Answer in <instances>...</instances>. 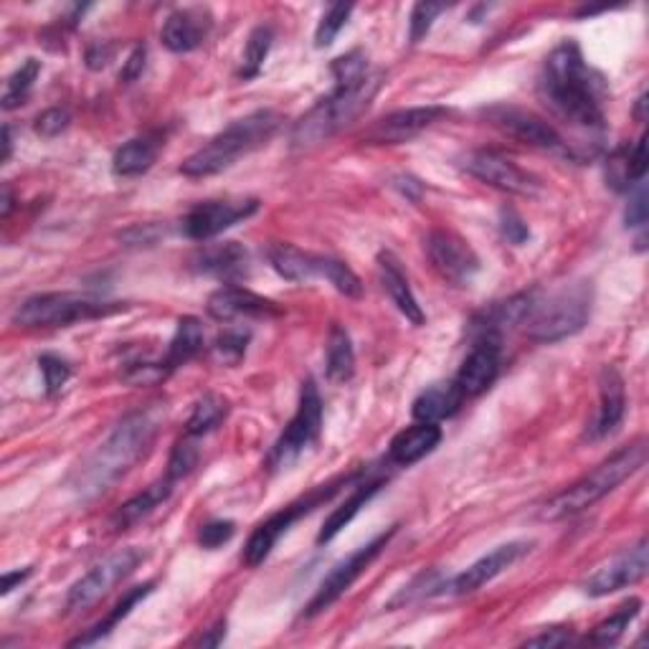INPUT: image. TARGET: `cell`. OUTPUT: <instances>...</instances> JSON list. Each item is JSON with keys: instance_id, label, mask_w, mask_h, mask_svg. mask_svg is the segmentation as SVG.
<instances>
[{"instance_id": "cell-27", "label": "cell", "mask_w": 649, "mask_h": 649, "mask_svg": "<svg viewBox=\"0 0 649 649\" xmlns=\"http://www.w3.org/2000/svg\"><path fill=\"white\" fill-rule=\"evenodd\" d=\"M173 490H175V479H171L168 475L160 477L158 483L145 487V490L138 493L135 497H130V500L124 503L118 513H114L112 528L118 533L135 528L138 523L150 518V515H153L160 505H165L168 497L173 495Z\"/></svg>"}, {"instance_id": "cell-25", "label": "cell", "mask_w": 649, "mask_h": 649, "mask_svg": "<svg viewBox=\"0 0 649 649\" xmlns=\"http://www.w3.org/2000/svg\"><path fill=\"white\" fill-rule=\"evenodd\" d=\"M378 272H381V284H384V290L388 292V297L394 305L398 307V313H402L408 323L414 325H424V310L419 305V300H416L412 284H408L406 272L402 270V264L391 252H381L378 254Z\"/></svg>"}, {"instance_id": "cell-39", "label": "cell", "mask_w": 649, "mask_h": 649, "mask_svg": "<svg viewBox=\"0 0 649 649\" xmlns=\"http://www.w3.org/2000/svg\"><path fill=\"white\" fill-rule=\"evenodd\" d=\"M249 341H252V333L244 331V327H226L224 333L216 337V345H213V355L226 366H239L246 355Z\"/></svg>"}, {"instance_id": "cell-30", "label": "cell", "mask_w": 649, "mask_h": 649, "mask_svg": "<svg viewBox=\"0 0 649 649\" xmlns=\"http://www.w3.org/2000/svg\"><path fill=\"white\" fill-rule=\"evenodd\" d=\"M203 343H206V333H203V325L199 317H181L178 320L175 335L171 345H168V353L163 358V366L168 373H173L175 368L185 366V363L193 361L195 355L203 351Z\"/></svg>"}, {"instance_id": "cell-9", "label": "cell", "mask_w": 649, "mask_h": 649, "mask_svg": "<svg viewBox=\"0 0 649 649\" xmlns=\"http://www.w3.org/2000/svg\"><path fill=\"white\" fill-rule=\"evenodd\" d=\"M398 533V526L388 528L386 533H381L373 540H368L366 546L355 548L348 558H343L341 564H337L331 574L325 576L323 584H320V589L315 591V597L310 599L307 609H305V617L313 619L317 615H323L325 609H331L333 604L343 597L345 591L351 589V586L361 579L363 571L376 561V558L384 554L386 546L391 544V538H394Z\"/></svg>"}, {"instance_id": "cell-36", "label": "cell", "mask_w": 649, "mask_h": 649, "mask_svg": "<svg viewBox=\"0 0 649 649\" xmlns=\"http://www.w3.org/2000/svg\"><path fill=\"white\" fill-rule=\"evenodd\" d=\"M272 41H274V33L270 26H256V29L249 33V41L242 57V69H239V79L249 82V79H256L262 74L264 61L266 57H270Z\"/></svg>"}, {"instance_id": "cell-29", "label": "cell", "mask_w": 649, "mask_h": 649, "mask_svg": "<svg viewBox=\"0 0 649 649\" xmlns=\"http://www.w3.org/2000/svg\"><path fill=\"white\" fill-rule=\"evenodd\" d=\"M381 487H384V479H363V483H355V490L348 500H345L343 505H337V508L327 515V520L323 523V528H320V533H317V544L323 546V544H331V540H335L337 533L348 526L355 515L361 513V508H366V503L381 490Z\"/></svg>"}, {"instance_id": "cell-7", "label": "cell", "mask_w": 649, "mask_h": 649, "mask_svg": "<svg viewBox=\"0 0 649 649\" xmlns=\"http://www.w3.org/2000/svg\"><path fill=\"white\" fill-rule=\"evenodd\" d=\"M122 305L118 302H102L77 292H43L23 300L13 313V323L18 327H67L74 323H87V320L107 317L120 313Z\"/></svg>"}, {"instance_id": "cell-54", "label": "cell", "mask_w": 649, "mask_h": 649, "mask_svg": "<svg viewBox=\"0 0 649 649\" xmlns=\"http://www.w3.org/2000/svg\"><path fill=\"white\" fill-rule=\"evenodd\" d=\"M224 639H226V621H219V625L211 627L209 632L203 635L195 645H199V647H219L221 642H224Z\"/></svg>"}, {"instance_id": "cell-20", "label": "cell", "mask_w": 649, "mask_h": 649, "mask_svg": "<svg viewBox=\"0 0 649 649\" xmlns=\"http://www.w3.org/2000/svg\"><path fill=\"white\" fill-rule=\"evenodd\" d=\"M206 310L213 320L219 323H234V320H252V317H277L282 315V307L277 302L266 300L256 292L239 287V284H226L213 292L206 302Z\"/></svg>"}, {"instance_id": "cell-21", "label": "cell", "mask_w": 649, "mask_h": 649, "mask_svg": "<svg viewBox=\"0 0 649 649\" xmlns=\"http://www.w3.org/2000/svg\"><path fill=\"white\" fill-rule=\"evenodd\" d=\"M627 414V391L625 378L619 376L615 366H604L599 373V412L597 419L586 429V439L599 442L617 432V426L625 422Z\"/></svg>"}, {"instance_id": "cell-52", "label": "cell", "mask_w": 649, "mask_h": 649, "mask_svg": "<svg viewBox=\"0 0 649 649\" xmlns=\"http://www.w3.org/2000/svg\"><path fill=\"white\" fill-rule=\"evenodd\" d=\"M112 53H114V49L110 47V43H104V41L92 43V47L87 49V67L92 69V71L104 69L107 64H110Z\"/></svg>"}, {"instance_id": "cell-11", "label": "cell", "mask_w": 649, "mask_h": 649, "mask_svg": "<svg viewBox=\"0 0 649 649\" xmlns=\"http://www.w3.org/2000/svg\"><path fill=\"white\" fill-rule=\"evenodd\" d=\"M343 483H331V485H323L317 487V490L310 493L307 497H302V500L287 505V508H282L280 513H274L266 518L264 523L254 528L252 536L246 540V548H244V564L249 568H256L262 566L266 558H270L272 548L277 546V540L287 533L295 523L302 518V515L313 513L317 505H323L331 500V497L341 490Z\"/></svg>"}, {"instance_id": "cell-19", "label": "cell", "mask_w": 649, "mask_h": 649, "mask_svg": "<svg viewBox=\"0 0 649 649\" xmlns=\"http://www.w3.org/2000/svg\"><path fill=\"white\" fill-rule=\"evenodd\" d=\"M503 366V341L500 337H477L473 351L462 363L455 384L459 386L465 398L479 396L490 388Z\"/></svg>"}, {"instance_id": "cell-50", "label": "cell", "mask_w": 649, "mask_h": 649, "mask_svg": "<svg viewBox=\"0 0 649 649\" xmlns=\"http://www.w3.org/2000/svg\"><path fill=\"white\" fill-rule=\"evenodd\" d=\"M574 642V635L571 629H561V627H554L548 629V632H540L536 637L526 639V647H544V649H556V647H566Z\"/></svg>"}, {"instance_id": "cell-10", "label": "cell", "mask_w": 649, "mask_h": 649, "mask_svg": "<svg viewBox=\"0 0 649 649\" xmlns=\"http://www.w3.org/2000/svg\"><path fill=\"white\" fill-rule=\"evenodd\" d=\"M142 561H145V554H142L140 548H122L118 554L107 556L104 561H100L94 568H89L82 579L71 586L67 594V615L94 607V604L104 599L122 579H128Z\"/></svg>"}, {"instance_id": "cell-23", "label": "cell", "mask_w": 649, "mask_h": 649, "mask_svg": "<svg viewBox=\"0 0 649 649\" xmlns=\"http://www.w3.org/2000/svg\"><path fill=\"white\" fill-rule=\"evenodd\" d=\"M193 270L224 284H239L249 274V252L239 242L206 244L191 260Z\"/></svg>"}, {"instance_id": "cell-45", "label": "cell", "mask_w": 649, "mask_h": 649, "mask_svg": "<svg viewBox=\"0 0 649 649\" xmlns=\"http://www.w3.org/2000/svg\"><path fill=\"white\" fill-rule=\"evenodd\" d=\"M69 122H71L69 110H64V107H51V110L41 112L39 118H36L33 130H36V135L51 140V138H59L61 132L69 128Z\"/></svg>"}, {"instance_id": "cell-1", "label": "cell", "mask_w": 649, "mask_h": 649, "mask_svg": "<svg viewBox=\"0 0 649 649\" xmlns=\"http://www.w3.org/2000/svg\"><path fill=\"white\" fill-rule=\"evenodd\" d=\"M601 79L586 64L579 43L564 41L550 51L538 79V94L558 118L584 130H604Z\"/></svg>"}, {"instance_id": "cell-44", "label": "cell", "mask_w": 649, "mask_h": 649, "mask_svg": "<svg viewBox=\"0 0 649 649\" xmlns=\"http://www.w3.org/2000/svg\"><path fill=\"white\" fill-rule=\"evenodd\" d=\"M39 368L43 373V386H47V394L49 396L59 394V391L67 386V381L71 378L69 361L61 358V355L43 353L41 358H39Z\"/></svg>"}, {"instance_id": "cell-4", "label": "cell", "mask_w": 649, "mask_h": 649, "mask_svg": "<svg viewBox=\"0 0 649 649\" xmlns=\"http://www.w3.org/2000/svg\"><path fill=\"white\" fill-rule=\"evenodd\" d=\"M647 462V444L637 439L629 447H621L609 459H604L599 467H594L589 475H584L579 483L558 493L556 497L540 508V518L544 520H564L571 518L576 513H584L591 505L604 500L609 493H615L621 483L645 467Z\"/></svg>"}, {"instance_id": "cell-17", "label": "cell", "mask_w": 649, "mask_h": 649, "mask_svg": "<svg viewBox=\"0 0 649 649\" xmlns=\"http://www.w3.org/2000/svg\"><path fill=\"white\" fill-rule=\"evenodd\" d=\"M465 171L475 175L477 181L493 185L497 191L515 193V195H533L538 193L540 183L530 173L523 171L495 150H475L465 158Z\"/></svg>"}, {"instance_id": "cell-2", "label": "cell", "mask_w": 649, "mask_h": 649, "mask_svg": "<svg viewBox=\"0 0 649 649\" xmlns=\"http://www.w3.org/2000/svg\"><path fill=\"white\" fill-rule=\"evenodd\" d=\"M160 408H138L114 426V432L102 442V447L89 457L74 479V490L82 497H97L120 477L130 473L148 455L158 437Z\"/></svg>"}, {"instance_id": "cell-35", "label": "cell", "mask_w": 649, "mask_h": 649, "mask_svg": "<svg viewBox=\"0 0 649 649\" xmlns=\"http://www.w3.org/2000/svg\"><path fill=\"white\" fill-rule=\"evenodd\" d=\"M639 609H642V601L629 599L625 607H619L609 619H604L601 625L594 627V632L586 637V642L594 645V647L617 645L621 635H625L629 629V625H632V621L639 617Z\"/></svg>"}, {"instance_id": "cell-18", "label": "cell", "mask_w": 649, "mask_h": 649, "mask_svg": "<svg viewBox=\"0 0 649 649\" xmlns=\"http://www.w3.org/2000/svg\"><path fill=\"white\" fill-rule=\"evenodd\" d=\"M530 546L533 544H526V540H513V544L497 546L487 556L477 558V561L469 568H465V571H462L459 576H455V579L447 584V589L444 591L455 594V597H465V594L479 591L485 584L495 581L497 576L508 571L513 564H518L520 558L528 554Z\"/></svg>"}, {"instance_id": "cell-53", "label": "cell", "mask_w": 649, "mask_h": 649, "mask_svg": "<svg viewBox=\"0 0 649 649\" xmlns=\"http://www.w3.org/2000/svg\"><path fill=\"white\" fill-rule=\"evenodd\" d=\"M31 574H33V568H23V571L18 568V571L3 574V579H0V594H3V597H8V594H11L13 589H18V586L29 581Z\"/></svg>"}, {"instance_id": "cell-31", "label": "cell", "mask_w": 649, "mask_h": 649, "mask_svg": "<svg viewBox=\"0 0 649 649\" xmlns=\"http://www.w3.org/2000/svg\"><path fill=\"white\" fill-rule=\"evenodd\" d=\"M153 589H155V584L153 581H148V584H142V586H135V589H130L128 594H124V597L114 604V609L110 611V615H107L102 621H97V625L89 629V632H84V635H79L77 639H71V647H89V645H97V642H102V639L107 637V635H112V629L120 625V621L130 615L132 609L138 607V604L142 601V599H148L150 594H153Z\"/></svg>"}, {"instance_id": "cell-26", "label": "cell", "mask_w": 649, "mask_h": 649, "mask_svg": "<svg viewBox=\"0 0 649 649\" xmlns=\"http://www.w3.org/2000/svg\"><path fill=\"white\" fill-rule=\"evenodd\" d=\"M266 260H270L272 270L277 272L280 277L290 282L305 284L313 280H323L325 264L323 254L302 252V249L292 244H270V249H266Z\"/></svg>"}, {"instance_id": "cell-6", "label": "cell", "mask_w": 649, "mask_h": 649, "mask_svg": "<svg viewBox=\"0 0 649 649\" xmlns=\"http://www.w3.org/2000/svg\"><path fill=\"white\" fill-rule=\"evenodd\" d=\"M381 74L368 77L366 82L355 89H333L325 100H320L295 128H292V148L310 150L315 145L337 135L343 128H348L353 120H358L368 110L373 97L381 87Z\"/></svg>"}, {"instance_id": "cell-28", "label": "cell", "mask_w": 649, "mask_h": 649, "mask_svg": "<svg viewBox=\"0 0 649 649\" xmlns=\"http://www.w3.org/2000/svg\"><path fill=\"white\" fill-rule=\"evenodd\" d=\"M462 404H465V394H462L455 381H447V384H434L426 391H422L414 402V419L416 422H429L439 424L449 416H455Z\"/></svg>"}, {"instance_id": "cell-8", "label": "cell", "mask_w": 649, "mask_h": 649, "mask_svg": "<svg viewBox=\"0 0 649 649\" xmlns=\"http://www.w3.org/2000/svg\"><path fill=\"white\" fill-rule=\"evenodd\" d=\"M320 429H323V398H320V388L315 386V381L307 378L300 391L297 414L292 416L287 429L282 432V437L270 452V467L287 469L290 465H295L317 442Z\"/></svg>"}, {"instance_id": "cell-12", "label": "cell", "mask_w": 649, "mask_h": 649, "mask_svg": "<svg viewBox=\"0 0 649 649\" xmlns=\"http://www.w3.org/2000/svg\"><path fill=\"white\" fill-rule=\"evenodd\" d=\"M426 256L444 282L455 287H469L479 274V256L455 231L434 229L424 242Z\"/></svg>"}, {"instance_id": "cell-34", "label": "cell", "mask_w": 649, "mask_h": 649, "mask_svg": "<svg viewBox=\"0 0 649 649\" xmlns=\"http://www.w3.org/2000/svg\"><path fill=\"white\" fill-rule=\"evenodd\" d=\"M226 414H229L226 398L219 394H206L199 404L193 406L189 422H185V434L195 439L206 437V434H211L213 429H219V426L224 424Z\"/></svg>"}, {"instance_id": "cell-41", "label": "cell", "mask_w": 649, "mask_h": 649, "mask_svg": "<svg viewBox=\"0 0 649 649\" xmlns=\"http://www.w3.org/2000/svg\"><path fill=\"white\" fill-rule=\"evenodd\" d=\"M323 280L331 282L333 287L345 297H361V292H363V284L358 280V274H355L345 262L333 260V256H325Z\"/></svg>"}, {"instance_id": "cell-16", "label": "cell", "mask_w": 649, "mask_h": 649, "mask_svg": "<svg viewBox=\"0 0 649 649\" xmlns=\"http://www.w3.org/2000/svg\"><path fill=\"white\" fill-rule=\"evenodd\" d=\"M452 110L442 104H426V107H408V110L391 112L388 118L378 120L373 128L363 135V140L371 145H402V142L414 140L422 135L424 130H429L432 124L449 118Z\"/></svg>"}, {"instance_id": "cell-43", "label": "cell", "mask_w": 649, "mask_h": 649, "mask_svg": "<svg viewBox=\"0 0 649 649\" xmlns=\"http://www.w3.org/2000/svg\"><path fill=\"white\" fill-rule=\"evenodd\" d=\"M447 8L449 6L444 3H416L412 11V21H408V41L422 43L426 39V33L432 31L434 21H437Z\"/></svg>"}, {"instance_id": "cell-40", "label": "cell", "mask_w": 649, "mask_h": 649, "mask_svg": "<svg viewBox=\"0 0 649 649\" xmlns=\"http://www.w3.org/2000/svg\"><path fill=\"white\" fill-rule=\"evenodd\" d=\"M351 13H353V3H333L331 8H327L325 16L320 18V23H317L315 47L317 49L331 47V43L335 41V36L345 29Z\"/></svg>"}, {"instance_id": "cell-51", "label": "cell", "mask_w": 649, "mask_h": 649, "mask_svg": "<svg viewBox=\"0 0 649 649\" xmlns=\"http://www.w3.org/2000/svg\"><path fill=\"white\" fill-rule=\"evenodd\" d=\"M145 59H148V49L145 47L132 49V53L128 57V61H124V67L120 71V82L132 84L135 79H140L142 71H145Z\"/></svg>"}, {"instance_id": "cell-5", "label": "cell", "mask_w": 649, "mask_h": 649, "mask_svg": "<svg viewBox=\"0 0 649 649\" xmlns=\"http://www.w3.org/2000/svg\"><path fill=\"white\" fill-rule=\"evenodd\" d=\"M594 287L591 282L564 284L561 290L540 295L536 292L533 307L526 317V335L533 343H561L581 333L591 317Z\"/></svg>"}, {"instance_id": "cell-42", "label": "cell", "mask_w": 649, "mask_h": 649, "mask_svg": "<svg viewBox=\"0 0 649 649\" xmlns=\"http://www.w3.org/2000/svg\"><path fill=\"white\" fill-rule=\"evenodd\" d=\"M193 439L195 437H189V434H185V439H181L175 444L173 452H171V459H168V473L165 475L171 479H175V483H181L183 477H189L195 469V465H199L201 452H199V447H195Z\"/></svg>"}, {"instance_id": "cell-24", "label": "cell", "mask_w": 649, "mask_h": 649, "mask_svg": "<svg viewBox=\"0 0 649 649\" xmlns=\"http://www.w3.org/2000/svg\"><path fill=\"white\" fill-rule=\"evenodd\" d=\"M442 442V426L429 422H416L408 429L398 432L388 444V462L396 467H412L432 455Z\"/></svg>"}, {"instance_id": "cell-22", "label": "cell", "mask_w": 649, "mask_h": 649, "mask_svg": "<svg viewBox=\"0 0 649 649\" xmlns=\"http://www.w3.org/2000/svg\"><path fill=\"white\" fill-rule=\"evenodd\" d=\"M213 29V18L209 8H178L165 18L163 31V47L173 53H189L201 47L209 39Z\"/></svg>"}, {"instance_id": "cell-48", "label": "cell", "mask_w": 649, "mask_h": 649, "mask_svg": "<svg viewBox=\"0 0 649 649\" xmlns=\"http://www.w3.org/2000/svg\"><path fill=\"white\" fill-rule=\"evenodd\" d=\"M627 173L629 183H642L647 173V135L637 140V145L629 150L627 148Z\"/></svg>"}, {"instance_id": "cell-46", "label": "cell", "mask_w": 649, "mask_h": 649, "mask_svg": "<svg viewBox=\"0 0 649 649\" xmlns=\"http://www.w3.org/2000/svg\"><path fill=\"white\" fill-rule=\"evenodd\" d=\"M236 533V523L234 520H211L206 526H201L199 530V544L206 550H216L224 544H229Z\"/></svg>"}, {"instance_id": "cell-55", "label": "cell", "mask_w": 649, "mask_h": 649, "mask_svg": "<svg viewBox=\"0 0 649 649\" xmlns=\"http://www.w3.org/2000/svg\"><path fill=\"white\" fill-rule=\"evenodd\" d=\"M11 153H13V138H11V128H3V155H0V163H8L11 160Z\"/></svg>"}, {"instance_id": "cell-37", "label": "cell", "mask_w": 649, "mask_h": 649, "mask_svg": "<svg viewBox=\"0 0 649 649\" xmlns=\"http://www.w3.org/2000/svg\"><path fill=\"white\" fill-rule=\"evenodd\" d=\"M41 74V61L39 59H26V64L18 67L11 77H8L6 94H3V110L11 112L16 107L26 104L29 100L33 82Z\"/></svg>"}, {"instance_id": "cell-15", "label": "cell", "mask_w": 649, "mask_h": 649, "mask_svg": "<svg viewBox=\"0 0 649 649\" xmlns=\"http://www.w3.org/2000/svg\"><path fill=\"white\" fill-rule=\"evenodd\" d=\"M485 118L490 120L493 128H497L503 135L523 142V145L540 148V150H558L564 148V140L558 135L554 124L538 118L536 112L523 110V107H508V104H495L490 110H485Z\"/></svg>"}, {"instance_id": "cell-3", "label": "cell", "mask_w": 649, "mask_h": 649, "mask_svg": "<svg viewBox=\"0 0 649 649\" xmlns=\"http://www.w3.org/2000/svg\"><path fill=\"white\" fill-rule=\"evenodd\" d=\"M282 118L274 110H256L246 118L231 122L216 138H211L201 150L183 160L181 173L189 178H209L229 171L239 158L254 153L266 145L280 130Z\"/></svg>"}, {"instance_id": "cell-49", "label": "cell", "mask_w": 649, "mask_h": 649, "mask_svg": "<svg viewBox=\"0 0 649 649\" xmlns=\"http://www.w3.org/2000/svg\"><path fill=\"white\" fill-rule=\"evenodd\" d=\"M625 221H627V229H637V226L647 224V185H645V181L637 183V191L629 195Z\"/></svg>"}, {"instance_id": "cell-32", "label": "cell", "mask_w": 649, "mask_h": 649, "mask_svg": "<svg viewBox=\"0 0 649 649\" xmlns=\"http://www.w3.org/2000/svg\"><path fill=\"white\" fill-rule=\"evenodd\" d=\"M160 153V142L155 138H135L118 148L112 158V171L120 178H135L148 173L155 165Z\"/></svg>"}, {"instance_id": "cell-33", "label": "cell", "mask_w": 649, "mask_h": 649, "mask_svg": "<svg viewBox=\"0 0 649 649\" xmlns=\"http://www.w3.org/2000/svg\"><path fill=\"white\" fill-rule=\"evenodd\" d=\"M325 371L331 384H345L355 373V351L351 333L343 325H333L327 335V353H325Z\"/></svg>"}, {"instance_id": "cell-47", "label": "cell", "mask_w": 649, "mask_h": 649, "mask_svg": "<svg viewBox=\"0 0 649 649\" xmlns=\"http://www.w3.org/2000/svg\"><path fill=\"white\" fill-rule=\"evenodd\" d=\"M500 231H503V239L505 242H510L515 246L526 244L530 239V229L523 216L515 209H503L500 211Z\"/></svg>"}, {"instance_id": "cell-14", "label": "cell", "mask_w": 649, "mask_h": 649, "mask_svg": "<svg viewBox=\"0 0 649 649\" xmlns=\"http://www.w3.org/2000/svg\"><path fill=\"white\" fill-rule=\"evenodd\" d=\"M260 211V201L242 199V201H206L193 206L181 221V231L193 242H209L224 234L226 229L242 224Z\"/></svg>"}, {"instance_id": "cell-56", "label": "cell", "mask_w": 649, "mask_h": 649, "mask_svg": "<svg viewBox=\"0 0 649 649\" xmlns=\"http://www.w3.org/2000/svg\"><path fill=\"white\" fill-rule=\"evenodd\" d=\"M13 193H11V189H8V185H3V203H0V216L3 219H8L11 216V211H13Z\"/></svg>"}, {"instance_id": "cell-13", "label": "cell", "mask_w": 649, "mask_h": 649, "mask_svg": "<svg viewBox=\"0 0 649 649\" xmlns=\"http://www.w3.org/2000/svg\"><path fill=\"white\" fill-rule=\"evenodd\" d=\"M649 568V548L647 540L642 538L637 546L621 550L615 558L604 561L597 571L589 574V579L581 584L584 594H589L594 599L609 597V594L629 589V586L639 584L647 576Z\"/></svg>"}, {"instance_id": "cell-38", "label": "cell", "mask_w": 649, "mask_h": 649, "mask_svg": "<svg viewBox=\"0 0 649 649\" xmlns=\"http://www.w3.org/2000/svg\"><path fill=\"white\" fill-rule=\"evenodd\" d=\"M331 71L335 79V89H355L371 77L368 57L361 49H353L345 57H337L331 64Z\"/></svg>"}]
</instances>
